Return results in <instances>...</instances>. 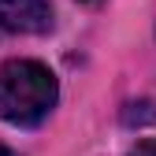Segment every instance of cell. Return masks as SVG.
Returning <instances> with one entry per match:
<instances>
[{"instance_id": "1", "label": "cell", "mask_w": 156, "mask_h": 156, "mask_svg": "<svg viewBox=\"0 0 156 156\" xmlns=\"http://www.w3.org/2000/svg\"><path fill=\"white\" fill-rule=\"evenodd\" d=\"M60 101L56 74L41 60H8L0 67V119L11 126H37Z\"/></svg>"}, {"instance_id": "4", "label": "cell", "mask_w": 156, "mask_h": 156, "mask_svg": "<svg viewBox=\"0 0 156 156\" xmlns=\"http://www.w3.org/2000/svg\"><path fill=\"white\" fill-rule=\"evenodd\" d=\"M0 156H15V152H11V149H8V145H0Z\"/></svg>"}, {"instance_id": "3", "label": "cell", "mask_w": 156, "mask_h": 156, "mask_svg": "<svg viewBox=\"0 0 156 156\" xmlns=\"http://www.w3.org/2000/svg\"><path fill=\"white\" fill-rule=\"evenodd\" d=\"M126 156H156V138H149V141H138Z\"/></svg>"}, {"instance_id": "5", "label": "cell", "mask_w": 156, "mask_h": 156, "mask_svg": "<svg viewBox=\"0 0 156 156\" xmlns=\"http://www.w3.org/2000/svg\"><path fill=\"white\" fill-rule=\"evenodd\" d=\"M78 4H101V0H78Z\"/></svg>"}, {"instance_id": "2", "label": "cell", "mask_w": 156, "mask_h": 156, "mask_svg": "<svg viewBox=\"0 0 156 156\" xmlns=\"http://www.w3.org/2000/svg\"><path fill=\"white\" fill-rule=\"evenodd\" d=\"M52 26L48 0H0V34H48Z\"/></svg>"}]
</instances>
